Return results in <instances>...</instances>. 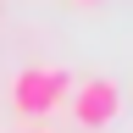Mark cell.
Returning <instances> with one entry per match:
<instances>
[{
    "mask_svg": "<svg viewBox=\"0 0 133 133\" xmlns=\"http://www.w3.org/2000/svg\"><path fill=\"white\" fill-rule=\"evenodd\" d=\"M22 133H44V128H22Z\"/></svg>",
    "mask_w": 133,
    "mask_h": 133,
    "instance_id": "obj_3",
    "label": "cell"
},
{
    "mask_svg": "<svg viewBox=\"0 0 133 133\" xmlns=\"http://www.w3.org/2000/svg\"><path fill=\"white\" fill-rule=\"evenodd\" d=\"M66 89H72V78H66L61 66L33 61V66H22V72L11 78V111L28 116V122H44V116H56L66 105Z\"/></svg>",
    "mask_w": 133,
    "mask_h": 133,
    "instance_id": "obj_1",
    "label": "cell"
},
{
    "mask_svg": "<svg viewBox=\"0 0 133 133\" xmlns=\"http://www.w3.org/2000/svg\"><path fill=\"white\" fill-rule=\"evenodd\" d=\"M83 6H94V0H83Z\"/></svg>",
    "mask_w": 133,
    "mask_h": 133,
    "instance_id": "obj_4",
    "label": "cell"
},
{
    "mask_svg": "<svg viewBox=\"0 0 133 133\" xmlns=\"http://www.w3.org/2000/svg\"><path fill=\"white\" fill-rule=\"evenodd\" d=\"M66 111L83 133H105L116 116H122V83L116 78H83L66 89Z\"/></svg>",
    "mask_w": 133,
    "mask_h": 133,
    "instance_id": "obj_2",
    "label": "cell"
}]
</instances>
